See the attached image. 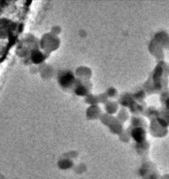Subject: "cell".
I'll use <instances>...</instances> for the list:
<instances>
[{"label":"cell","mask_w":169,"mask_h":179,"mask_svg":"<svg viewBox=\"0 0 169 179\" xmlns=\"http://www.w3.org/2000/svg\"><path fill=\"white\" fill-rule=\"evenodd\" d=\"M74 79V75H73L71 72H67V73L64 74L63 75L59 78V83L63 87H68L71 84Z\"/></svg>","instance_id":"6da1fadb"},{"label":"cell","mask_w":169,"mask_h":179,"mask_svg":"<svg viewBox=\"0 0 169 179\" xmlns=\"http://www.w3.org/2000/svg\"><path fill=\"white\" fill-rule=\"evenodd\" d=\"M32 59L34 62H40L44 59V55L40 51L35 50L32 54Z\"/></svg>","instance_id":"7a4b0ae2"},{"label":"cell","mask_w":169,"mask_h":179,"mask_svg":"<svg viewBox=\"0 0 169 179\" xmlns=\"http://www.w3.org/2000/svg\"><path fill=\"white\" fill-rule=\"evenodd\" d=\"M76 93L79 95H83L86 93V90L83 86H80L76 89Z\"/></svg>","instance_id":"3957f363"}]
</instances>
